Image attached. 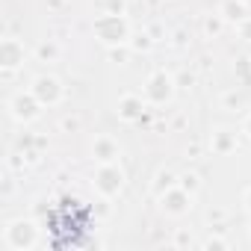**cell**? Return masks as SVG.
<instances>
[{
	"mask_svg": "<svg viewBox=\"0 0 251 251\" xmlns=\"http://www.w3.org/2000/svg\"><path fill=\"white\" fill-rule=\"evenodd\" d=\"M95 36L103 42V45H124L130 39V24L124 15H112V12H103L100 18H95L92 24Z\"/></svg>",
	"mask_w": 251,
	"mask_h": 251,
	"instance_id": "6da1fadb",
	"label": "cell"
},
{
	"mask_svg": "<svg viewBox=\"0 0 251 251\" xmlns=\"http://www.w3.org/2000/svg\"><path fill=\"white\" fill-rule=\"evenodd\" d=\"M3 242H6L12 251H30V248L39 242V227H36V222H30V219H15V222H9L6 230H3Z\"/></svg>",
	"mask_w": 251,
	"mask_h": 251,
	"instance_id": "7a4b0ae2",
	"label": "cell"
},
{
	"mask_svg": "<svg viewBox=\"0 0 251 251\" xmlns=\"http://www.w3.org/2000/svg\"><path fill=\"white\" fill-rule=\"evenodd\" d=\"M95 189L103 198H115L124 189V172L115 163H100V169L95 172Z\"/></svg>",
	"mask_w": 251,
	"mask_h": 251,
	"instance_id": "3957f363",
	"label": "cell"
},
{
	"mask_svg": "<svg viewBox=\"0 0 251 251\" xmlns=\"http://www.w3.org/2000/svg\"><path fill=\"white\" fill-rule=\"evenodd\" d=\"M30 92L42 100V106H56V103L65 98V89H62V83H59L53 74H39V77L33 80Z\"/></svg>",
	"mask_w": 251,
	"mask_h": 251,
	"instance_id": "277c9868",
	"label": "cell"
},
{
	"mask_svg": "<svg viewBox=\"0 0 251 251\" xmlns=\"http://www.w3.org/2000/svg\"><path fill=\"white\" fill-rule=\"evenodd\" d=\"M145 98L151 103H169L175 98V80L172 74L166 71H154L148 80H145Z\"/></svg>",
	"mask_w": 251,
	"mask_h": 251,
	"instance_id": "5b68a950",
	"label": "cell"
},
{
	"mask_svg": "<svg viewBox=\"0 0 251 251\" xmlns=\"http://www.w3.org/2000/svg\"><path fill=\"white\" fill-rule=\"evenodd\" d=\"M39 112H42V100H39L33 92H18V95H12V100H9V115H12L15 121H36Z\"/></svg>",
	"mask_w": 251,
	"mask_h": 251,
	"instance_id": "8992f818",
	"label": "cell"
},
{
	"mask_svg": "<svg viewBox=\"0 0 251 251\" xmlns=\"http://www.w3.org/2000/svg\"><path fill=\"white\" fill-rule=\"evenodd\" d=\"M160 207L166 216H186L192 210V192L183 186H172L160 195Z\"/></svg>",
	"mask_w": 251,
	"mask_h": 251,
	"instance_id": "52a82bcc",
	"label": "cell"
},
{
	"mask_svg": "<svg viewBox=\"0 0 251 251\" xmlns=\"http://www.w3.org/2000/svg\"><path fill=\"white\" fill-rule=\"evenodd\" d=\"M24 62V45L18 39H3L0 42V68L3 71H15Z\"/></svg>",
	"mask_w": 251,
	"mask_h": 251,
	"instance_id": "ba28073f",
	"label": "cell"
},
{
	"mask_svg": "<svg viewBox=\"0 0 251 251\" xmlns=\"http://www.w3.org/2000/svg\"><path fill=\"white\" fill-rule=\"evenodd\" d=\"M118 154H121V148H118V142H115L112 136H95V142H92V157H95L98 163H115Z\"/></svg>",
	"mask_w": 251,
	"mask_h": 251,
	"instance_id": "9c48e42d",
	"label": "cell"
},
{
	"mask_svg": "<svg viewBox=\"0 0 251 251\" xmlns=\"http://www.w3.org/2000/svg\"><path fill=\"white\" fill-rule=\"evenodd\" d=\"M142 112H145V103H142L139 95H124V98L118 100V115H121L124 121H139Z\"/></svg>",
	"mask_w": 251,
	"mask_h": 251,
	"instance_id": "30bf717a",
	"label": "cell"
},
{
	"mask_svg": "<svg viewBox=\"0 0 251 251\" xmlns=\"http://www.w3.org/2000/svg\"><path fill=\"white\" fill-rule=\"evenodd\" d=\"M210 148H213V154H230V151H236V133H230V130H216V133L210 136Z\"/></svg>",
	"mask_w": 251,
	"mask_h": 251,
	"instance_id": "8fae6325",
	"label": "cell"
},
{
	"mask_svg": "<svg viewBox=\"0 0 251 251\" xmlns=\"http://www.w3.org/2000/svg\"><path fill=\"white\" fill-rule=\"evenodd\" d=\"M172 186H177V183H175V175H172L169 169H160V172H157V180L151 183V192L160 198V195H163L166 189H172Z\"/></svg>",
	"mask_w": 251,
	"mask_h": 251,
	"instance_id": "7c38bea8",
	"label": "cell"
},
{
	"mask_svg": "<svg viewBox=\"0 0 251 251\" xmlns=\"http://www.w3.org/2000/svg\"><path fill=\"white\" fill-rule=\"evenodd\" d=\"M222 15L227 18V21H242L245 18V6L239 3V0H225V3H222Z\"/></svg>",
	"mask_w": 251,
	"mask_h": 251,
	"instance_id": "4fadbf2b",
	"label": "cell"
},
{
	"mask_svg": "<svg viewBox=\"0 0 251 251\" xmlns=\"http://www.w3.org/2000/svg\"><path fill=\"white\" fill-rule=\"evenodd\" d=\"M103 9L112 12V15H124L127 12V3H124V0H103Z\"/></svg>",
	"mask_w": 251,
	"mask_h": 251,
	"instance_id": "5bb4252c",
	"label": "cell"
},
{
	"mask_svg": "<svg viewBox=\"0 0 251 251\" xmlns=\"http://www.w3.org/2000/svg\"><path fill=\"white\" fill-rule=\"evenodd\" d=\"M180 186L189 189V192L195 195V189H198V177H195V175H183V177H180Z\"/></svg>",
	"mask_w": 251,
	"mask_h": 251,
	"instance_id": "9a60e30c",
	"label": "cell"
},
{
	"mask_svg": "<svg viewBox=\"0 0 251 251\" xmlns=\"http://www.w3.org/2000/svg\"><path fill=\"white\" fill-rule=\"evenodd\" d=\"M39 56H42V59H53V56H56V45H48V42L39 45Z\"/></svg>",
	"mask_w": 251,
	"mask_h": 251,
	"instance_id": "2e32d148",
	"label": "cell"
},
{
	"mask_svg": "<svg viewBox=\"0 0 251 251\" xmlns=\"http://www.w3.org/2000/svg\"><path fill=\"white\" fill-rule=\"evenodd\" d=\"M204 248H207V251H213V248H227V242H225L222 236H210V239L204 242Z\"/></svg>",
	"mask_w": 251,
	"mask_h": 251,
	"instance_id": "e0dca14e",
	"label": "cell"
},
{
	"mask_svg": "<svg viewBox=\"0 0 251 251\" xmlns=\"http://www.w3.org/2000/svg\"><path fill=\"white\" fill-rule=\"evenodd\" d=\"M204 30H207V33H213V36H216V33H219V30H222V24H219V18H207V21H204Z\"/></svg>",
	"mask_w": 251,
	"mask_h": 251,
	"instance_id": "ac0fdd59",
	"label": "cell"
},
{
	"mask_svg": "<svg viewBox=\"0 0 251 251\" xmlns=\"http://www.w3.org/2000/svg\"><path fill=\"white\" fill-rule=\"evenodd\" d=\"M133 48H136V50H148V48H151V39H148V36H136V39H133Z\"/></svg>",
	"mask_w": 251,
	"mask_h": 251,
	"instance_id": "d6986e66",
	"label": "cell"
},
{
	"mask_svg": "<svg viewBox=\"0 0 251 251\" xmlns=\"http://www.w3.org/2000/svg\"><path fill=\"white\" fill-rule=\"evenodd\" d=\"M239 33H242V39L251 42V18H242V21H239Z\"/></svg>",
	"mask_w": 251,
	"mask_h": 251,
	"instance_id": "ffe728a7",
	"label": "cell"
},
{
	"mask_svg": "<svg viewBox=\"0 0 251 251\" xmlns=\"http://www.w3.org/2000/svg\"><path fill=\"white\" fill-rule=\"evenodd\" d=\"M242 204H245V210H248V213H251V186H248V189H245V195H242Z\"/></svg>",
	"mask_w": 251,
	"mask_h": 251,
	"instance_id": "44dd1931",
	"label": "cell"
},
{
	"mask_svg": "<svg viewBox=\"0 0 251 251\" xmlns=\"http://www.w3.org/2000/svg\"><path fill=\"white\" fill-rule=\"evenodd\" d=\"M242 133H245V136H248V139H251V115H248V118H245V121H242Z\"/></svg>",
	"mask_w": 251,
	"mask_h": 251,
	"instance_id": "7402d4cb",
	"label": "cell"
},
{
	"mask_svg": "<svg viewBox=\"0 0 251 251\" xmlns=\"http://www.w3.org/2000/svg\"><path fill=\"white\" fill-rule=\"evenodd\" d=\"M189 242H192V239H189L186 233H177V245H189Z\"/></svg>",
	"mask_w": 251,
	"mask_h": 251,
	"instance_id": "603a6c76",
	"label": "cell"
}]
</instances>
